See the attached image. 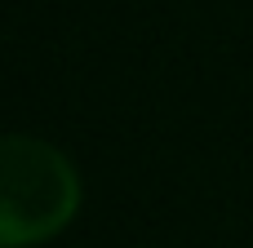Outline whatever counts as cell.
I'll list each match as a JSON object with an SVG mask.
<instances>
[{
	"instance_id": "obj_1",
	"label": "cell",
	"mask_w": 253,
	"mask_h": 248,
	"mask_svg": "<svg viewBox=\"0 0 253 248\" xmlns=\"http://www.w3.org/2000/svg\"><path fill=\"white\" fill-rule=\"evenodd\" d=\"M80 209L76 164L44 138L0 133V248H36Z\"/></svg>"
}]
</instances>
